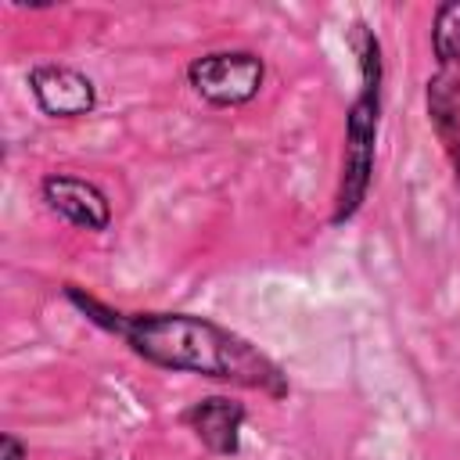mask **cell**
<instances>
[{
	"mask_svg": "<svg viewBox=\"0 0 460 460\" xmlns=\"http://www.w3.org/2000/svg\"><path fill=\"white\" fill-rule=\"evenodd\" d=\"M126 334L144 356L165 367L230 377L259 388L277 381V370L248 341L198 316H137L133 323H126Z\"/></svg>",
	"mask_w": 460,
	"mask_h": 460,
	"instance_id": "obj_1",
	"label": "cell"
},
{
	"mask_svg": "<svg viewBox=\"0 0 460 460\" xmlns=\"http://www.w3.org/2000/svg\"><path fill=\"white\" fill-rule=\"evenodd\" d=\"M190 83L216 104H241L255 97L262 83V61L255 54H208L190 65Z\"/></svg>",
	"mask_w": 460,
	"mask_h": 460,
	"instance_id": "obj_2",
	"label": "cell"
},
{
	"mask_svg": "<svg viewBox=\"0 0 460 460\" xmlns=\"http://www.w3.org/2000/svg\"><path fill=\"white\" fill-rule=\"evenodd\" d=\"M32 93L47 115H83L93 108L90 79L72 68H58V65L32 72Z\"/></svg>",
	"mask_w": 460,
	"mask_h": 460,
	"instance_id": "obj_3",
	"label": "cell"
},
{
	"mask_svg": "<svg viewBox=\"0 0 460 460\" xmlns=\"http://www.w3.org/2000/svg\"><path fill=\"white\" fill-rule=\"evenodd\" d=\"M43 198L50 201L54 212H61L68 223L86 226V230H101L108 223V201L97 187H90L86 180L75 176H50L43 183Z\"/></svg>",
	"mask_w": 460,
	"mask_h": 460,
	"instance_id": "obj_4",
	"label": "cell"
},
{
	"mask_svg": "<svg viewBox=\"0 0 460 460\" xmlns=\"http://www.w3.org/2000/svg\"><path fill=\"white\" fill-rule=\"evenodd\" d=\"M241 406L226 399H208L190 413V424L198 435L216 449V453H234L237 449V428H241Z\"/></svg>",
	"mask_w": 460,
	"mask_h": 460,
	"instance_id": "obj_5",
	"label": "cell"
},
{
	"mask_svg": "<svg viewBox=\"0 0 460 460\" xmlns=\"http://www.w3.org/2000/svg\"><path fill=\"white\" fill-rule=\"evenodd\" d=\"M435 50L442 61H456L460 58V4H446L438 7V22H435Z\"/></svg>",
	"mask_w": 460,
	"mask_h": 460,
	"instance_id": "obj_6",
	"label": "cell"
},
{
	"mask_svg": "<svg viewBox=\"0 0 460 460\" xmlns=\"http://www.w3.org/2000/svg\"><path fill=\"white\" fill-rule=\"evenodd\" d=\"M4 460H22V446L11 435H4Z\"/></svg>",
	"mask_w": 460,
	"mask_h": 460,
	"instance_id": "obj_7",
	"label": "cell"
}]
</instances>
